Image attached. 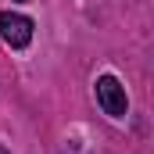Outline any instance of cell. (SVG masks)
Masks as SVG:
<instances>
[{"mask_svg":"<svg viewBox=\"0 0 154 154\" xmlns=\"http://www.w3.org/2000/svg\"><path fill=\"white\" fill-rule=\"evenodd\" d=\"M97 100H100L104 115H111V118H122L125 111H129L125 86H122L115 75H100V79H97Z\"/></svg>","mask_w":154,"mask_h":154,"instance_id":"cell-1","label":"cell"},{"mask_svg":"<svg viewBox=\"0 0 154 154\" xmlns=\"http://www.w3.org/2000/svg\"><path fill=\"white\" fill-rule=\"evenodd\" d=\"M0 36L7 39V47H29L32 43V22L25 14H14V11H0Z\"/></svg>","mask_w":154,"mask_h":154,"instance_id":"cell-2","label":"cell"},{"mask_svg":"<svg viewBox=\"0 0 154 154\" xmlns=\"http://www.w3.org/2000/svg\"><path fill=\"white\" fill-rule=\"evenodd\" d=\"M0 154H7V151H4V147H0Z\"/></svg>","mask_w":154,"mask_h":154,"instance_id":"cell-3","label":"cell"}]
</instances>
